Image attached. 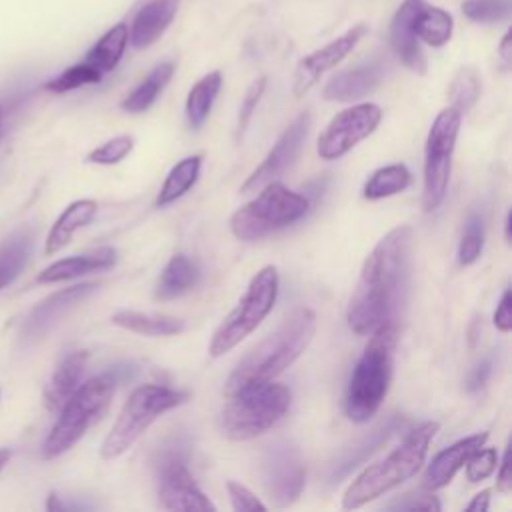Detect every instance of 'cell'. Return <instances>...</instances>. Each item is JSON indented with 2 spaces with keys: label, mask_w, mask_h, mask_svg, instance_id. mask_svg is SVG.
<instances>
[{
  "label": "cell",
  "mask_w": 512,
  "mask_h": 512,
  "mask_svg": "<svg viewBox=\"0 0 512 512\" xmlns=\"http://www.w3.org/2000/svg\"><path fill=\"white\" fill-rule=\"evenodd\" d=\"M412 228L396 226L366 256L346 320L352 332L372 334L384 324H398L410 286Z\"/></svg>",
  "instance_id": "obj_1"
},
{
  "label": "cell",
  "mask_w": 512,
  "mask_h": 512,
  "mask_svg": "<svg viewBox=\"0 0 512 512\" xmlns=\"http://www.w3.org/2000/svg\"><path fill=\"white\" fill-rule=\"evenodd\" d=\"M316 332V314L310 308H296L274 332L256 344L232 370L224 394H236L242 388L270 382L294 364Z\"/></svg>",
  "instance_id": "obj_2"
},
{
  "label": "cell",
  "mask_w": 512,
  "mask_h": 512,
  "mask_svg": "<svg viewBox=\"0 0 512 512\" xmlns=\"http://www.w3.org/2000/svg\"><path fill=\"white\" fill-rule=\"evenodd\" d=\"M398 324H384L372 332L358 358L344 396V410L352 422H368L382 406L394 368Z\"/></svg>",
  "instance_id": "obj_3"
},
{
  "label": "cell",
  "mask_w": 512,
  "mask_h": 512,
  "mask_svg": "<svg viewBox=\"0 0 512 512\" xmlns=\"http://www.w3.org/2000/svg\"><path fill=\"white\" fill-rule=\"evenodd\" d=\"M438 422H422L386 458L368 466L344 492L342 506L356 510L412 478L424 464L428 446L438 432Z\"/></svg>",
  "instance_id": "obj_4"
},
{
  "label": "cell",
  "mask_w": 512,
  "mask_h": 512,
  "mask_svg": "<svg viewBox=\"0 0 512 512\" xmlns=\"http://www.w3.org/2000/svg\"><path fill=\"white\" fill-rule=\"evenodd\" d=\"M124 378L126 374L114 368L80 384L58 410V418L42 442V458L52 460L68 452L88 432V428L102 418L118 382Z\"/></svg>",
  "instance_id": "obj_5"
},
{
  "label": "cell",
  "mask_w": 512,
  "mask_h": 512,
  "mask_svg": "<svg viewBox=\"0 0 512 512\" xmlns=\"http://www.w3.org/2000/svg\"><path fill=\"white\" fill-rule=\"evenodd\" d=\"M218 416L220 434L228 440H252L280 424L292 404V394L274 380L254 384L228 396Z\"/></svg>",
  "instance_id": "obj_6"
},
{
  "label": "cell",
  "mask_w": 512,
  "mask_h": 512,
  "mask_svg": "<svg viewBox=\"0 0 512 512\" xmlns=\"http://www.w3.org/2000/svg\"><path fill=\"white\" fill-rule=\"evenodd\" d=\"M184 400L186 392L160 384H142L134 388L124 402L114 426L106 434L100 446V456L104 460L122 456L158 416L180 406Z\"/></svg>",
  "instance_id": "obj_7"
},
{
  "label": "cell",
  "mask_w": 512,
  "mask_h": 512,
  "mask_svg": "<svg viewBox=\"0 0 512 512\" xmlns=\"http://www.w3.org/2000/svg\"><path fill=\"white\" fill-rule=\"evenodd\" d=\"M308 208V196L292 192L274 180L264 184L256 198L230 216V230L238 240H258L294 224L308 212Z\"/></svg>",
  "instance_id": "obj_8"
},
{
  "label": "cell",
  "mask_w": 512,
  "mask_h": 512,
  "mask_svg": "<svg viewBox=\"0 0 512 512\" xmlns=\"http://www.w3.org/2000/svg\"><path fill=\"white\" fill-rule=\"evenodd\" d=\"M276 296H278V270L276 266H264L252 276L236 308L214 330L208 346L210 356L212 358L224 356L236 344H240L248 334H252L258 328V324L268 316V312L274 308Z\"/></svg>",
  "instance_id": "obj_9"
},
{
  "label": "cell",
  "mask_w": 512,
  "mask_h": 512,
  "mask_svg": "<svg viewBox=\"0 0 512 512\" xmlns=\"http://www.w3.org/2000/svg\"><path fill=\"white\" fill-rule=\"evenodd\" d=\"M460 122L462 114L456 108L448 106L442 112H438L428 130L424 152V212H434L446 196Z\"/></svg>",
  "instance_id": "obj_10"
},
{
  "label": "cell",
  "mask_w": 512,
  "mask_h": 512,
  "mask_svg": "<svg viewBox=\"0 0 512 512\" xmlns=\"http://www.w3.org/2000/svg\"><path fill=\"white\" fill-rule=\"evenodd\" d=\"M260 482L274 506H292L306 482V468L298 446L290 438H276L260 454Z\"/></svg>",
  "instance_id": "obj_11"
},
{
  "label": "cell",
  "mask_w": 512,
  "mask_h": 512,
  "mask_svg": "<svg viewBox=\"0 0 512 512\" xmlns=\"http://www.w3.org/2000/svg\"><path fill=\"white\" fill-rule=\"evenodd\" d=\"M158 500L166 510H216L208 496L196 486L186 466V446L176 442L162 448L156 460Z\"/></svg>",
  "instance_id": "obj_12"
},
{
  "label": "cell",
  "mask_w": 512,
  "mask_h": 512,
  "mask_svg": "<svg viewBox=\"0 0 512 512\" xmlns=\"http://www.w3.org/2000/svg\"><path fill=\"white\" fill-rule=\"evenodd\" d=\"M382 110L372 102L350 106L338 112L318 138V156L336 160L368 138L380 124Z\"/></svg>",
  "instance_id": "obj_13"
},
{
  "label": "cell",
  "mask_w": 512,
  "mask_h": 512,
  "mask_svg": "<svg viewBox=\"0 0 512 512\" xmlns=\"http://www.w3.org/2000/svg\"><path fill=\"white\" fill-rule=\"evenodd\" d=\"M310 122V112H302L290 122V126L282 132V136L276 140V144L260 162V166L244 180V184L240 186L242 194L260 190L264 184L274 182L280 174H284L290 168V164L302 150V144L310 130Z\"/></svg>",
  "instance_id": "obj_14"
},
{
  "label": "cell",
  "mask_w": 512,
  "mask_h": 512,
  "mask_svg": "<svg viewBox=\"0 0 512 512\" xmlns=\"http://www.w3.org/2000/svg\"><path fill=\"white\" fill-rule=\"evenodd\" d=\"M366 32H368L366 24H354L342 36L334 38L332 42L314 50L312 54L304 56L294 70V80H292L294 96H304L320 80V76L326 70L340 64L354 50V46L362 40Z\"/></svg>",
  "instance_id": "obj_15"
},
{
  "label": "cell",
  "mask_w": 512,
  "mask_h": 512,
  "mask_svg": "<svg viewBox=\"0 0 512 512\" xmlns=\"http://www.w3.org/2000/svg\"><path fill=\"white\" fill-rule=\"evenodd\" d=\"M406 426V418L402 414H390L380 424H376L370 432L356 438L352 444L342 448L326 468V480L330 484L346 478L354 468L364 464L382 444H386L398 430Z\"/></svg>",
  "instance_id": "obj_16"
},
{
  "label": "cell",
  "mask_w": 512,
  "mask_h": 512,
  "mask_svg": "<svg viewBox=\"0 0 512 512\" xmlns=\"http://www.w3.org/2000/svg\"><path fill=\"white\" fill-rule=\"evenodd\" d=\"M422 2L424 0H404L392 16L388 32L390 46L396 52V56L404 62L406 68L418 74L426 72V58L420 48V40L414 32V18Z\"/></svg>",
  "instance_id": "obj_17"
},
{
  "label": "cell",
  "mask_w": 512,
  "mask_h": 512,
  "mask_svg": "<svg viewBox=\"0 0 512 512\" xmlns=\"http://www.w3.org/2000/svg\"><path fill=\"white\" fill-rule=\"evenodd\" d=\"M98 282H84L76 284L64 290H58L44 298L26 318L24 322V334L26 336H40L44 334L54 322H58L68 310H72L76 304H80L84 298H88L92 292L98 290Z\"/></svg>",
  "instance_id": "obj_18"
},
{
  "label": "cell",
  "mask_w": 512,
  "mask_h": 512,
  "mask_svg": "<svg viewBox=\"0 0 512 512\" xmlns=\"http://www.w3.org/2000/svg\"><path fill=\"white\" fill-rule=\"evenodd\" d=\"M486 440H488V432H478V434L466 436V438L454 442L452 446L440 450L432 458V462L428 464V468L424 472V488L428 492L444 488L456 476V472L466 464V460L480 446H484Z\"/></svg>",
  "instance_id": "obj_19"
},
{
  "label": "cell",
  "mask_w": 512,
  "mask_h": 512,
  "mask_svg": "<svg viewBox=\"0 0 512 512\" xmlns=\"http://www.w3.org/2000/svg\"><path fill=\"white\" fill-rule=\"evenodd\" d=\"M176 12H178V0L146 2L132 18V24L128 28V42L136 50L148 48L166 32V28L172 24Z\"/></svg>",
  "instance_id": "obj_20"
},
{
  "label": "cell",
  "mask_w": 512,
  "mask_h": 512,
  "mask_svg": "<svg viewBox=\"0 0 512 512\" xmlns=\"http://www.w3.org/2000/svg\"><path fill=\"white\" fill-rule=\"evenodd\" d=\"M118 262V252L112 246H102L96 250H90L86 254H76L68 256L62 260H56L54 264L46 266L36 280L42 284H54V282H64L78 278L88 272H98V270H108Z\"/></svg>",
  "instance_id": "obj_21"
},
{
  "label": "cell",
  "mask_w": 512,
  "mask_h": 512,
  "mask_svg": "<svg viewBox=\"0 0 512 512\" xmlns=\"http://www.w3.org/2000/svg\"><path fill=\"white\" fill-rule=\"evenodd\" d=\"M382 80V68L376 62L368 64H358L354 68L342 70L334 74L322 94L326 100H336V102H352L362 96H368L378 88Z\"/></svg>",
  "instance_id": "obj_22"
},
{
  "label": "cell",
  "mask_w": 512,
  "mask_h": 512,
  "mask_svg": "<svg viewBox=\"0 0 512 512\" xmlns=\"http://www.w3.org/2000/svg\"><path fill=\"white\" fill-rule=\"evenodd\" d=\"M86 364H88L86 350L70 352L58 362V366L54 368L44 388V406L50 412H58L64 406V402L74 394V390L82 384Z\"/></svg>",
  "instance_id": "obj_23"
},
{
  "label": "cell",
  "mask_w": 512,
  "mask_h": 512,
  "mask_svg": "<svg viewBox=\"0 0 512 512\" xmlns=\"http://www.w3.org/2000/svg\"><path fill=\"white\" fill-rule=\"evenodd\" d=\"M98 212V204L90 198H82V200H74L70 202L64 212L56 218V222L52 224L48 236H46V244H44V254L52 256L56 252H60L64 246L70 244L72 236L88 226L94 216Z\"/></svg>",
  "instance_id": "obj_24"
},
{
  "label": "cell",
  "mask_w": 512,
  "mask_h": 512,
  "mask_svg": "<svg viewBox=\"0 0 512 512\" xmlns=\"http://www.w3.org/2000/svg\"><path fill=\"white\" fill-rule=\"evenodd\" d=\"M200 280V268L198 264L188 258L186 254L178 252L174 254L164 270L160 272V278L154 288L156 300H174L186 292H190Z\"/></svg>",
  "instance_id": "obj_25"
},
{
  "label": "cell",
  "mask_w": 512,
  "mask_h": 512,
  "mask_svg": "<svg viewBox=\"0 0 512 512\" xmlns=\"http://www.w3.org/2000/svg\"><path fill=\"white\" fill-rule=\"evenodd\" d=\"M112 324L144 336H172L184 330V320L168 314L120 310L112 316Z\"/></svg>",
  "instance_id": "obj_26"
},
{
  "label": "cell",
  "mask_w": 512,
  "mask_h": 512,
  "mask_svg": "<svg viewBox=\"0 0 512 512\" xmlns=\"http://www.w3.org/2000/svg\"><path fill=\"white\" fill-rule=\"evenodd\" d=\"M126 46H128V24L118 22L98 38V42L88 50L84 62L96 68L104 76L106 72L118 66Z\"/></svg>",
  "instance_id": "obj_27"
},
{
  "label": "cell",
  "mask_w": 512,
  "mask_h": 512,
  "mask_svg": "<svg viewBox=\"0 0 512 512\" xmlns=\"http://www.w3.org/2000/svg\"><path fill=\"white\" fill-rule=\"evenodd\" d=\"M452 30H454V20L450 12L422 2L414 18V32L420 42L432 48H440L450 40Z\"/></svg>",
  "instance_id": "obj_28"
},
{
  "label": "cell",
  "mask_w": 512,
  "mask_h": 512,
  "mask_svg": "<svg viewBox=\"0 0 512 512\" xmlns=\"http://www.w3.org/2000/svg\"><path fill=\"white\" fill-rule=\"evenodd\" d=\"M174 74V62H162L150 70V74L120 102V108L132 114L148 110L160 92L166 88Z\"/></svg>",
  "instance_id": "obj_29"
},
{
  "label": "cell",
  "mask_w": 512,
  "mask_h": 512,
  "mask_svg": "<svg viewBox=\"0 0 512 512\" xmlns=\"http://www.w3.org/2000/svg\"><path fill=\"white\" fill-rule=\"evenodd\" d=\"M200 166H202V158L198 154L186 156L180 162H176L170 168V172L156 196V206L164 208V206L176 202L180 196H184L196 184V180L200 176Z\"/></svg>",
  "instance_id": "obj_30"
},
{
  "label": "cell",
  "mask_w": 512,
  "mask_h": 512,
  "mask_svg": "<svg viewBox=\"0 0 512 512\" xmlns=\"http://www.w3.org/2000/svg\"><path fill=\"white\" fill-rule=\"evenodd\" d=\"M220 88L222 74L218 70L208 72L190 88L186 98V120L192 128H200L206 122Z\"/></svg>",
  "instance_id": "obj_31"
},
{
  "label": "cell",
  "mask_w": 512,
  "mask_h": 512,
  "mask_svg": "<svg viewBox=\"0 0 512 512\" xmlns=\"http://www.w3.org/2000/svg\"><path fill=\"white\" fill-rule=\"evenodd\" d=\"M410 170L404 164H388L370 174V178L364 182L362 196L366 200H380L394 196L410 186Z\"/></svg>",
  "instance_id": "obj_32"
},
{
  "label": "cell",
  "mask_w": 512,
  "mask_h": 512,
  "mask_svg": "<svg viewBox=\"0 0 512 512\" xmlns=\"http://www.w3.org/2000/svg\"><path fill=\"white\" fill-rule=\"evenodd\" d=\"M32 252V240L26 232L14 234L0 246V290L14 282Z\"/></svg>",
  "instance_id": "obj_33"
},
{
  "label": "cell",
  "mask_w": 512,
  "mask_h": 512,
  "mask_svg": "<svg viewBox=\"0 0 512 512\" xmlns=\"http://www.w3.org/2000/svg\"><path fill=\"white\" fill-rule=\"evenodd\" d=\"M480 92H482V80L478 70L474 66H462L454 74L448 86L450 106L456 108L460 114H464L478 102Z\"/></svg>",
  "instance_id": "obj_34"
},
{
  "label": "cell",
  "mask_w": 512,
  "mask_h": 512,
  "mask_svg": "<svg viewBox=\"0 0 512 512\" xmlns=\"http://www.w3.org/2000/svg\"><path fill=\"white\" fill-rule=\"evenodd\" d=\"M100 78H102V74L82 60V62L62 70L52 80H48L44 84V88L50 90V92L62 94V92H70V90H76V88L86 86V84H96V82H100Z\"/></svg>",
  "instance_id": "obj_35"
},
{
  "label": "cell",
  "mask_w": 512,
  "mask_h": 512,
  "mask_svg": "<svg viewBox=\"0 0 512 512\" xmlns=\"http://www.w3.org/2000/svg\"><path fill=\"white\" fill-rule=\"evenodd\" d=\"M462 12L472 22L494 24L510 16L512 2L510 0H464Z\"/></svg>",
  "instance_id": "obj_36"
},
{
  "label": "cell",
  "mask_w": 512,
  "mask_h": 512,
  "mask_svg": "<svg viewBox=\"0 0 512 512\" xmlns=\"http://www.w3.org/2000/svg\"><path fill=\"white\" fill-rule=\"evenodd\" d=\"M484 246V226L478 214H470L466 224H464V232L458 244V264L460 266H470L478 260L480 252Z\"/></svg>",
  "instance_id": "obj_37"
},
{
  "label": "cell",
  "mask_w": 512,
  "mask_h": 512,
  "mask_svg": "<svg viewBox=\"0 0 512 512\" xmlns=\"http://www.w3.org/2000/svg\"><path fill=\"white\" fill-rule=\"evenodd\" d=\"M134 148V138L128 134L116 136L104 144H100L98 148L90 150L86 160L92 164H118L122 158H126Z\"/></svg>",
  "instance_id": "obj_38"
},
{
  "label": "cell",
  "mask_w": 512,
  "mask_h": 512,
  "mask_svg": "<svg viewBox=\"0 0 512 512\" xmlns=\"http://www.w3.org/2000/svg\"><path fill=\"white\" fill-rule=\"evenodd\" d=\"M264 88H266V76L256 78V80L248 86V90H246V94H244V100H242V104H240V112H238L236 142H240V140L244 138V132H246V128H248V124H250V120H252V114H254L256 106H258L262 94H264Z\"/></svg>",
  "instance_id": "obj_39"
},
{
  "label": "cell",
  "mask_w": 512,
  "mask_h": 512,
  "mask_svg": "<svg viewBox=\"0 0 512 512\" xmlns=\"http://www.w3.org/2000/svg\"><path fill=\"white\" fill-rule=\"evenodd\" d=\"M498 466V452L496 448H478L468 460H466V478L468 482H480L486 480Z\"/></svg>",
  "instance_id": "obj_40"
},
{
  "label": "cell",
  "mask_w": 512,
  "mask_h": 512,
  "mask_svg": "<svg viewBox=\"0 0 512 512\" xmlns=\"http://www.w3.org/2000/svg\"><path fill=\"white\" fill-rule=\"evenodd\" d=\"M386 510H426V512H438L440 510V502L436 500V496L432 494H412L406 492L394 500H390L388 504H384Z\"/></svg>",
  "instance_id": "obj_41"
},
{
  "label": "cell",
  "mask_w": 512,
  "mask_h": 512,
  "mask_svg": "<svg viewBox=\"0 0 512 512\" xmlns=\"http://www.w3.org/2000/svg\"><path fill=\"white\" fill-rule=\"evenodd\" d=\"M226 490H228V496H230V502H232V508L234 510H266V504L260 502L246 486H242L240 482H226Z\"/></svg>",
  "instance_id": "obj_42"
},
{
  "label": "cell",
  "mask_w": 512,
  "mask_h": 512,
  "mask_svg": "<svg viewBox=\"0 0 512 512\" xmlns=\"http://www.w3.org/2000/svg\"><path fill=\"white\" fill-rule=\"evenodd\" d=\"M510 306H512V298H510V288H506L502 292V298L494 310V326L500 330V332H510L512 328V312H510Z\"/></svg>",
  "instance_id": "obj_43"
},
{
  "label": "cell",
  "mask_w": 512,
  "mask_h": 512,
  "mask_svg": "<svg viewBox=\"0 0 512 512\" xmlns=\"http://www.w3.org/2000/svg\"><path fill=\"white\" fill-rule=\"evenodd\" d=\"M490 374H492V360H490V358L480 360V362L472 368V372H470V376H468V380H466L468 392H478L480 388H484V384L488 382Z\"/></svg>",
  "instance_id": "obj_44"
},
{
  "label": "cell",
  "mask_w": 512,
  "mask_h": 512,
  "mask_svg": "<svg viewBox=\"0 0 512 512\" xmlns=\"http://www.w3.org/2000/svg\"><path fill=\"white\" fill-rule=\"evenodd\" d=\"M498 474H496V490L500 492H510L512 488V478H510V444L504 450V456L498 464Z\"/></svg>",
  "instance_id": "obj_45"
},
{
  "label": "cell",
  "mask_w": 512,
  "mask_h": 512,
  "mask_svg": "<svg viewBox=\"0 0 512 512\" xmlns=\"http://www.w3.org/2000/svg\"><path fill=\"white\" fill-rule=\"evenodd\" d=\"M490 508V490H482L478 492L472 502L466 506V510L470 512H486Z\"/></svg>",
  "instance_id": "obj_46"
},
{
  "label": "cell",
  "mask_w": 512,
  "mask_h": 512,
  "mask_svg": "<svg viewBox=\"0 0 512 512\" xmlns=\"http://www.w3.org/2000/svg\"><path fill=\"white\" fill-rule=\"evenodd\" d=\"M510 32H506L504 36H502V42H500V46H498V54L502 56V60L506 62V64H510V60H512V48H510Z\"/></svg>",
  "instance_id": "obj_47"
},
{
  "label": "cell",
  "mask_w": 512,
  "mask_h": 512,
  "mask_svg": "<svg viewBox=\"0 0 512 512\" xmlns=\"http://www.w3.org/2000/svg\"><path fill=\"white\" fill-rule=\"evenodd\" d=\"M10 456H12V452H10L8 448H0V472H2V470H4V466L8 464Z\"/></svg>",
  "instance_id": "obj_48"
},
{
  "label": "cell",
  "mask_w": 512,
  "mask_h": 512,
  "mask_svg": "<svg viewBox=\"0 0 512 512\" xmlns=\"http://www.w3.org/2000/svg\"><path fill=\"white\" fill-rule=\"evenodd\" d=\"M504 238H506V244H510V212L504 218Z\"/></svg>",
  "instance_id": "obj_49"
},
{
  "label": "cell",
  "mask_w": 512,
  "mask_h": 512,
  "mask_svg": "<svg viewBox=\"0 0 512 512\" xmlns=\"http://www.w3.org/2000/svg\"><path fill=\"white\" fill-rule=\"evenodd\" d=\"M0 118H2V110H0Z\"/></svg>",
  "instance_id": "obj_50"
}]
</instances>
